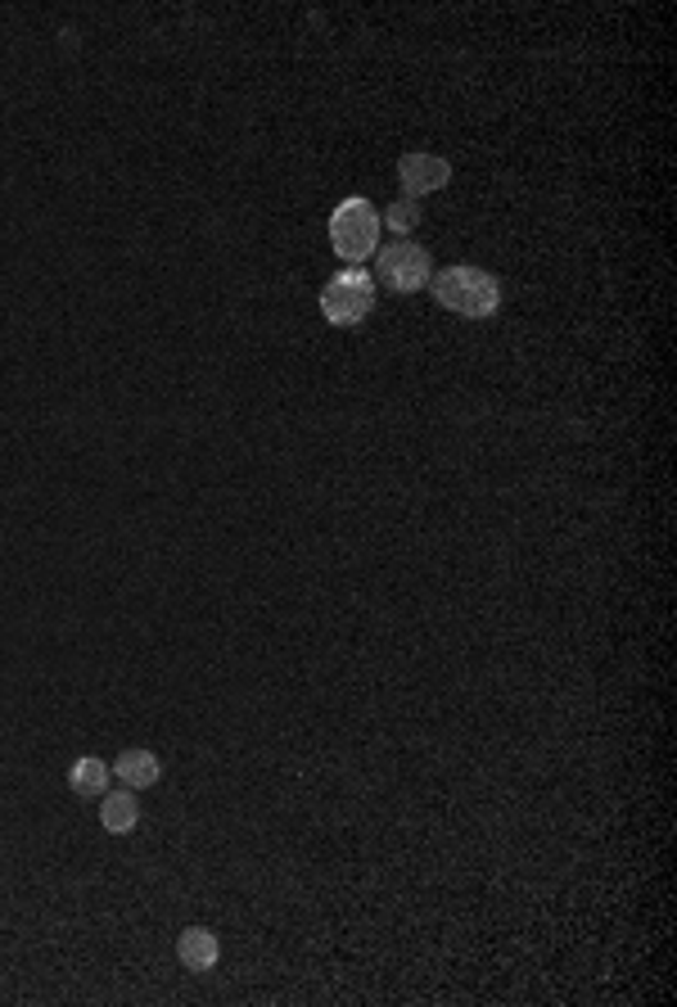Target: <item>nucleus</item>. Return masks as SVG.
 I'll use <instances>...</instances> for the list:
<instances>
[{"instance_id": "obj_2", "label": "nucleus", "mask_w": 677, "mask_h": 1007, "mask_svg": "<svg viewBox=\"0 0 677 1007\" xmlns=\"http://www.w3.org/2000/svg\"><path fill=\"white\" fill-rule=\"evenodd\" d=\"M330 245L348 267H362L379 249V208L362 195L344 199L330 212Z\"/></svg>"}, {"instance_id": "obj_5", "label": "nucleus", "mask_w": 677, "mask_h": 1007, "mask_svg": "<svg viewBox=\"0 0 677 1007\" xmlns=\"http://www.w3.org/2000/svg\"><path fill=\"white\" fill-rule=\"evenodd\" d=\"M451 181V163L442 154H403L398 158V186L407 190V199H420V195H434Z\"/></svg>"}, {"instance_id": "obj_8", "label": "nucleus", "mask_w": 677, "mask_h": 1007, "mask_svg": "<svg viewBox=\"0 0 677 1007\" xmlns=\"http://www.w3.org/2000/svg\"><path fill=\"white\" fill-rule=\"evenodd\" d=\"M136 822H140V804H136L132 787H123V791H104V796H100V827H104L108 835H132Z\"/></svg>"}, {"instance_id": "obj_10", "label": "nucleus", "mask_w": 677, "mask_h": 1007, "mask_svg": "<svg viewBox=\"0 0 677 1007\" xmlns=\"http://www.w3.org/2000/svg\"><path fill=\"white\" fill-rule=\"evenodd\" d=\"M420 204L416 199H393L384 212H379V227H388L393 231V240H407L416 227H420Z\"/></svg>"}, {"instance_id": "obj_1", "label": "nucleus", "mask_w": 677, "mask_h": 1007, "mask_svg": "<svg viewBox=\"0 0 677 1007\" xmlns=\"http://www.w3.org/2000/svg\"><path fill=\"white\" fill-rule=\"evenodd\" d=\"M434 281V299L457 312V316H470V321H483L501 308V281L483 267H470V262H457V267H442Z\"/></svg>"}, {"instance_id": "obj_6", "label": "nucleus", "mask_w": 677, "mask_h": 1007, "mask_svg": "<svg viewBox=\"0 0 677 1007\" xmlns=\"http://www.w3.org/2000/svg\"><path fill=\"white\" fill-rule=\"evenodd\" d=\"M177 958H181V967H190V972H212V967L221 963V939H217V931H208V926H186V931L177 935Z\"/></svg>"}, {"instance_id": "obj_7", "label": "nucleus", "mask_w": 677, "mask_h": 1007, "mask_svg": "<svg viewBox=\"0 0 677 1007\" xmlns=\"http://www.w3.org/2000/svg\"><path fill=\"white\" fill-rule=\"evenodd\" d=\"M113 772H118L123 787H132V791H149V787H158L163 764H158V755H154V750L132 746V750H123L118 759H113Z\"/></svg>"}, {"instance_id": "obj_4", "label": "nucleus", "mask_w": 677, "mask_h": 1007, "mask_svg": "<svg viewBox=\"0 0 677 1007\" xmlns=\"http://www.w3.org/2000/svg\"><path fill=\"white\" fill-rule=\"evenodd\" d=\"M434 276L429 249L416 240H393L388 249H375V286L393 294H420Z\"/></svg>"}, {"instance_id": "obj_9", "label": "nucleus", "mask_w": 677, "mask_h": 1007, "mask_svg": "<svg viewBox=\"0 0 677 1007\" xmlns=\"http://www.w3.org/2000/svg\"><path fill=\"white\" fill-rule=\"evenodd\" d=\"M69 787H73V796H82V800L104 796V791H108V764L95 759V755L73 759V768H69Z\"/></svg>"}, {"instance_id": "obj_3", "label": "nucleus", "mask_w": 677, "mask_h": 1007, "mask_svg": "<svg viewBox=\"0 0 677 1007\" xmlns=\"http://www.w3.org/2000/svg\"><path fill=\"white\" fill-rule=\"evenodd\" d=\"M375 299H379V286H375V276L366 267H344V271H334L325 290H321V312L330 325H362L371 312H375Z\"/></svg>"}]
</instances>
